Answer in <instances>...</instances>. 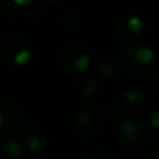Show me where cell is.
I'll return each mask as SVG.
<instances>
[{
  "instance_id": "cell-8",
  "label": "cell",
  "mask_w": 159,
  "mask_h": 159,
  "mask_svg": "<svg viewBox=\"0 0 159 159\" xmlns=\"http://www.w3.org/2000/svg\"><path fill=\"white\" fill-rule=\"evenodd\" d=\"M154 88H155V91L159 93V71L157 73V77L154 78Z\"/></svg>"
},
{
  "instance_id": "cell-3",
  "label": "cell",
  "mask_w": 159,
  "mask_h": 159,
  "mask_svg": "<svg viewBox=\"0 0 159 159\" xmlns=\"http://www.w3.org/2000/svg\"><path fill=\"white\" fill-rule=\"evenodd\" d=\"M143 31H144V22L141 21V18H138L135 16L126 17L119 24V34H120L121 39H124V41L129 42L135 41V39L140 38Z\"/></svg>"
},
{
  "instance_id": "cell-1",
  "label": "cell",
  "mask_w": 159,
  "mask_h": 159,
  "mask_svg": "<svg viewBox=\"0 0 159 159\" xmlns=\"http://www.w3.org/2000/svg\"><path fill=\"white\" fill-rule=\"evenodd\" d=\"M155 53L148 46H134L126 53V64L130 73L137 77H144L149 73L154 63Z\"/></svg>"
},
{
  "instance_id": "cell-6",
  "label": "cell",
  "mask_w": 159,
  "mask_h": 159,
  "mask_svg": "<svg viewBox=\"0 0 159 159\" xmlns=\"http://www.w3.org/2000/svg\"><path fill=\"white\" fill-rule=\"evenodd\" d=\"M99 71H101V74L103 75V77H109V75H112L113 73H115V66H113L112 63H109V61H105V63L101 64Z\"/></svg>"
},
{
  "instance_id": "cell-5",
  "label": "cell",
  "mask_w": 159,
  "mask_h": 159,
  "mask_svg": "<svg viewBox=\"0 0 159 159\" xmlns=\"http://www.w3.org/2000/svg\"><path fill=\"white\" fill-rule=\"evenodd\" d=\"M124 99L130 105H138L141 101V93L137 89H129L124 92Z\"/></svg>"
},
{
  "instance_id": "cell-4",
  "label": "cell",
  "mask_w": 159,
  "mask_h": 159,
  "mask_svg": "<svg viewBox=\"0 0 159 159\" xmlns=\"http://www.w3.org/2000/svg\"><path fill=\"white\" fill-rule=\"evenodd\" d=\"M98 112V109H95V107H91V109H85L84 112L80 113V123L78 126L82 127V129H89V134H92V133H95L96 130L101 127V123H95V113Z\"/></svg>"
},
{
  "instance_id": "cell-2",
  "label": "cell",
  "mask_w": 159,
  "mask_h": 159,
  "mask_svg": "<svg viewBox=\"0 0 159 159\" xmlns=\"http://www.w3.org/2000/svg\"><path fill=\"white\" fill-rule=\"evenodd\" d=\"M121 140L131 147L144 145L147 144L149 137L148 127L143 121H135V120H124L120 123L119 127Z\"/></svg>"
},
{
  "instance_id": "cell-7",
  "label": "cell",
  "mask_w": 159,
  "mask_h": 159,
  "mask_svg": "<svg viewBox=\"0 0 159 159\" xmlns=\"http://www.w3.org/2000/svg\"><path fill=\"white\" fill-rule=\"evenodd\" d=\"M151 124H152V127H155V129H159V107L158 109H155L154 113H152Z\"/></svg>"
},
{
  "instance_id": "cell-9",
  "label": "cell",
  "mask_w": 159,
  "mask_h": 159,
  "mask_svg": "<svg viewBox=\"0 0 159 159\" xmlns=\"http://www.w3.org/2000/svg\"><path fill=\"white\" fill-rule=\"evenodd\" d=\"M158 155H159V145H158Z\"/></svg>"
}]
</instances>
